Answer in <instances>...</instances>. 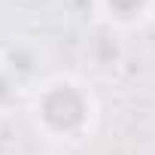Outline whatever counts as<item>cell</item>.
Wrapping results in <instances>:
<instances>
[{
  "mask_svg": "<svg viewBox=\"0 0 155 155\" xmlns=\"http://www.w3.org/2000/svg\"><path fill=\"white\" fill-rule=\"evenodd\" d=\"M9 94H12V91H9V82L0 76V101H9Z\"/></svg>",
  "mask_w": 155,
  "mask_h": 155,
  "instance_id": "obj_3",
  "label": "cell"
},
{
  "mask_svg": "<svg viewBox=\"0 0 155 155\" xmlns=\"http://www.w3.org/2000/svg\"><path fill=\"white\" fill-rule=\"evenodd\" d=\"M43 125L55 134H73V131H79L88 119V101L85 94L70 85V82H61V85H52L46 88L40 107H37Z\"/></svg>",
  "mask_w": 155,
  "mask_h": 155,
  "instance_id": "obj_1",
  "label": "cell"
},
{
  "mask_svg": "<svg viewBox=\"0 0 155 155\" xmlns=\"http://www.w3.org/2000/svg\"><path fill=\"white\" fill-rule=\"evenodd\" d=\"M143 3H146V0H107V6L116 15H134V12L143 9Z\"/></svg>",
  "mask_w": 155,
  "mask_h": 155,
  "instance_id": "obj_2",
  "label": "cell"
}]
</instances>
